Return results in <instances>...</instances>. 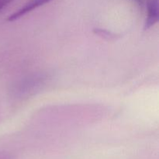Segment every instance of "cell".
Wrapping results in <instances>:
<instances>
[{"instance_id":"6da1fadb","label":"cell","mask_w":159,"mask_h":159,"mask_svg":"<svg viewBox=\"0 0 159 159\" xmlns=\"http://www.w3.org/2000/svg\"><path fill=\"white\" fill-rule=\"evenodd\" d=\"M51 1H52V0H30L27 3H26L23 7L16 11L11 16H9L8 20L9 21H14V20H18V19L21 18L22 16L26 15V14L30 12L34 9H37L40 6H43L44 4L50 2Z\"/></svg>"},{"instance_id":"7a4b0ae2","label":"cell","mask_w":159,"mask_h":159,"mask_svg":"<svg viewBox=\"0 0 159 159\" xmlns=\"http://www.w3.org/2000/svg\"><path fill=\"white\" fill-rule=\"evenodd\" d=\"M148 15L144 23V30L153 26L158 20V0H147L146 2Z\"/></svg>"},{"instance_id":"3957f363","label":"cell","mask_w":159,"mask_h":159,"mask_svg":"<svg viewBox=\"0 0 159 159\" xmlns=\"http://www.w3.org/2000/svg\"><path fill=\"white\" fill-rule=\"evenodd\" d=\"M12 1H14V0H0V11L4 9L9 4H10Z\"/></svg>"},{"instance_id":"277c9868","label":"cell","mask_w":159,"mask_h":159,"mask_svg":"<svg viewBox=\"0 0 159 159\" xmlns=\"http://www.w3.org/2000/svg\"><path fill=\"white\" fill-rule=\"evenodd\" d=\"M134 1L136 2L139 6H144L147 2V0H134Z\"/></svg>"},{"instance_id":"5b68a950","label":"cell","mask_w":159,"mask_h":159,"mask_svg":"<svg viewBox=\"0 0 159 159\" xmlns=\"http://www.w3.org/2000/svg\"><path fill=\"white\" fill-rule=\"evenodd\" d=\"M0 159H9V158L5 155H0Z\"/></svg>"}]
</instances>
